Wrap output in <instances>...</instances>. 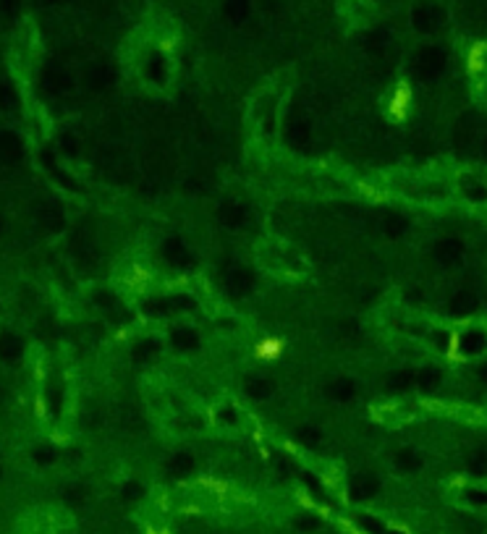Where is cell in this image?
Segmentation results:
<instances>
[{
  "mask_svg": "<svg viewBox=\"0 0 487 534\" xmlns=\"http://www.w3.org/2000/svg\"><path fill=\"white\" fill-rule=\"evenodd\" d=\"M414 69H417V76L422 81H432L438 79L440 74L446 71V55H443V50L438 48H422L417 55V63H414Z\"/></svg>",
  "mask_w": 487,
  "mask_h": 534,
  "instance_id": "1",
  "label": "cell"
},
{
  "mask_svg": "<svg viewBox=\"0 0 487 534\" xmlns=\"http://www.w3.org/2000/svg\"><path fill=\"white\" fill-rule=\"evenodd\" d=\"M435 259L443 267H461L467 262V247L458 238H443L435 244Z\"/></svg>",
  "mask_w": 487,
  "mask_h": 534,
  "instance_id": "2",
  "label": "cell"
},
{
  "mask_svg": "<svg viewBox=\"0 0 487 534\" xmlns=\"http://www.w3.org/2000/svg\"><path fill=\"white\" fill-rule=\"evenodd\" d=\"M446 309L451 312L453 317H467V315H474L479 309V296L472 291V288H461L458 294L448 299Z\"/></svg>",
  "mask_w": 487,
  "mask_h": 534,
  "instance_id": "3",
  "label": "cell"
},
{
  "mask_svg": "<svg viewBox=\"0 0 487 534\" xmlns=\"http://www.w3.org/2000/svg\"><path fill=\"white\" fill-rule=\"evenodd\" d=\"M84 81H87V87L92 92H105L113 84V69H110L108 63H102V60H95L84 71Z\"/></svg>",
  "mask_w": 487,
  "mask_h": 534,
  "instance_id": "4",
  "label": "cell"
},
{
  "mask_svg": "<svg viewBox=\"0 0 487 534\" xmlns=\"http://www.w3.org/2000/svg\"><path fill=\"white\" fill-rule=\"evenodd\" d=\"M37 226L45 233H60L66 228V215L58 205H42V207H37Z\"/></svg>",
  "mask_w": 487,
  "mask_h": 534,
  "instance_id": "5",
  "label": "cell"
},
{
  "mask_svg": "<svg viewBox=\"0 0 487 534\" xmlns=\"http://www.w3.org/2000/svg\"><path fill=\"white\" fill-rule=\"evenodd\" d=\"M21 356H24V341H21V336H16L13 330H3L0 333V359L6 364H16Z\"/></svg>",
  "mask_w": 487,
  "mask_h": 534,
  "instance_id": "6",
  "label": "cell"
},
{
  "mask_svg": "<svg viewBox=\"0 0 487 534\" xmlns=\"http://www.w3.org/2000/svg\"><path fill=\"white\" fill-rule=\"evenodd\" d=\"M226 288L231 291V296H249L254 291V275L247 267H236L226 280Z\"/></svg>",
  "mask_w": 487,
  "mask_h": 534,
  "instance_id": "7",
  "label": "cell"
},
{
  "mask_svg": "<svg viewBox=\"0 0 487 534\" xmlns=\"http://www.w3.org/2000/svg\"><path fill=\"white\" fill-rule=\"evenodd\" d=\"M378 490H380V482L375 479V477L359 474V477H354V479H351V485H348V498H351V500H357V503H362V500L372 498Z\"/></svg>",
  "mask_w": 487,
  "mask_h": 534,
  "instance_id": "8",
  "label": "cell"
},
{
  "mask_svg": "<svg viewBox=\"0 0 487 534\" xmlns=\"http://www.w3.org/2000/svg\"><path fill=\"white\" fill-rule=\"evenodd\" d=\"M218 220L223 223L226 228H241L247 223V207L241 205V202H223L218 207Z\"/></svg>",
  "mask_w": 487,
  "mask_h": 534,
  "instance_id": "9",
  "label": "cell"
},
{
  "mask_svg": "<svg viewBox=\"0 0 487 534\" xmlns=\"http://www.w3.org/2000/svg\"><path fill=\"white\" fill-rule=\"evenodd\" d=\"M42 84H45V92H48V95H55V97L71 92V87H74L71 76L66 74V71H60V69H48L45 71V79H42Z\"/></svg>",
  "mask_w": 487,
  "mask_h": 534,
  "instance_id": "10",
  "label": "cell"
},
{
  "mask_svg": "<svg viewBox=\"0 0 487 534\" xmlns=\"http://www.w3.org/2000/svg\"><path fill=\"white\" fill-rule=\"evenodd\" d=\"M170 346L176 351H194L199 348V333L189 325H181L170 330Z\"/></svg>",
  "mask_w": 487,
  "mask_h": 534,
  "instance_id": "11",
  "label": "cell"
},
{
  "mask_svg": "<svg viewBox=\"0 0 487 534\" xmlns=\"http://www.w3.org/2000/svg\"><path fill=\"white\" fill-rule=\"evenodd\" d=\"M24 155V144L13 131H0V160L6 163H19Z\"/></svg>",
  "mask_w": 487,
  "mask_h": 534,
  "instance_id": "12",
  "label": "cell"
},
{
  "mask_svg": "<svg viewBox=\"0 0 487 534\" xmlns=\"http://www.w3.org/2000/svg\"><path fill=\"white\" fill-rule=\"evenodd\" d=\"M487 348V333L485 330H469V333H461L458 336V351L461 354H479Z\"/></svg>",
  "mask_w": 487,
  "mask_h": 534,
  "instance_id": "13",
  "label": "cell"
},
{
  "mask_svg": "<svg viewBox=\"0 0 487 534\" xmlns=\"http://www.w3.org/2000/svg\"><path fill=\"white\" fill-rule=\"evenodd\" d=\"M309 137H312V126H309L307 118H301V116H294V118L286 123V139H289L291 144H307Z\"/></svg>",
  "mask_w": 487,
  "mask_h": 534,
  "instance_id": "14",
  "label": "cell"
},
{
  "mask_svg": "<svg viewBox=\"0 0 487 534\" xmlns=\"http://www.w3.org/2000/svg\"><path fill=\"white\" fill-rule=\"evenodd\" d=\"M244 393H247L252 401H268L273 396V383L268 377H249L244 383Z\"/></svg>",
  "mask_w": 487,
  "mask_h": 534,
  "instance_id": "15",
  "label": "cell"
},
{
  "mask_svg": "<svg viewBox=\"0 0 487 534\" xmlns=\"http://www.w3.org/2000/svg\"><path fill=\"white\" fill-rule=\"evenodd\" d=\"M163 254L168 257V262H173V265H189L191 257H189V249L184 247V241L181 238H168L165 241V247H163Z\"/></svg>",
  "mask_w": 487,
  "mask_h": 534,
  "instance_id": "16",
  "label": "cell"
},
{
  "mask_svg": "<svg viewBox=\"0 0 487 534\" xmlns=\"http://www.w3.org/2000/svg\"><path fill=\"white\" fill-rule=\"evenodd\" d=\"M417 383L425 393H432V390H438L443 385V372L438 367H425L422 372H417Z\"/></svg>",
  "mask_w": 487,
  "mask_h": 534,
  "instance_id": "17",
  "label": "cell"
},
{
  "mask_svg": "<svg viewBox=\"0 0 487 534\" xmlns=\"http://www.w3.org/2000/svg\"><path fill=\"white\" fill-rule=\"evenodd\" d=\"M328 393H330V398H336V401H351L354 393H357V385H354L351 377H338V380L330 383Z\"/></svg>",
  "mask_w": 487,
  "mask_h": 534,
  "instance_id": "18",
  "label": "cell"
},
{
  "mask_svg": "<svg viewBox=\"0 0 487 534\" xmlns=\"http://www.w3.org/2000/svg\"><path fill=\"white\" fill-rule=\"evenodd\" d=\"M168 472L173 477H186L194 472V456L191 453H176L170 456L168 461Z\"/></svg>",
  "mask_w": 487,
  "mask_h": 534,
  "instance_id": "19",
  "label": "cell"
},
{
  "mask_svg": "<svg viewBox=\"0 0 487 534\" xmlns=\"http://www.w3.org/2000/svg\"><path fill=\"white\" fill-rule=\"evenodd\" d=\"M383 228L390 238H401L409 231V220L398 212H385V220H383Z\"/></svg>",
  "mask_w": 487,
  "mask_h": 534,
  "instance_id": "20",
  "label": "cell"
},
{
  "mask_svg": "<svg viewBox=\"0 0 487 534\" xmlns=\"http://www.w3.org/2000/svg\"><path fill=\"white\" fill-rule=\"evenodd\" d=\"M414 383H417V375L409 372V369H398V372H393V375L385 380V385H388L390 390H396V393H404V390L411 388Z\"/></svg>",
  "mask_w": 487,
  "mask_h": 534,
  "instance_id": "21",
  "label": "cell"
},
{
  "mask_svg": "<svg viewBox=\"0 0 487 534\" xmlns=\"http://www.w3.org/2000/svg\"><path fill=\"white\" fill-rule=\"evenodd\" d=\"M411 24H414V29L417 32H430L435 27V16H432V8L430 6H419L414 11V16H411Z\"/></svg>",
  "mask_w": 487,
  "mask_h": 534,
  "instance_id": "22",
  "label": "cell"
},
{
  "mask_svg": "<svg viewBox=\"0 0 487 534\" xmlns=\"http://www.w3.org/2000/svg\"><path fill=\"white\" fill-rule=\"evenodd\" d=\"M223 11L231 21H244L249 16V3L247 0H226Z\"/></svg>",
  "mask_w": 487,
  "mask_h": 534,
  "instance_id": "23",
  "label": "cell"
},
{
  "mask_svg": "<svg viewBox=\"0 0 487 534\" xmlns=\"http://www.w3.org/2000/svg\"><path fill=\"white\" fill-rule=\"evenodd\" d=\"M467 469L472 474H487V451H474L467 456Z\"/></svg>",
  "mask_w": 487,
  "mask_h": 534,
  "instance_id": "24",
  "label": "cell"
},
{
  "mask_svg": "<svg viewBox=\"0 0 487 534\" xmlns=\"http://www.w3.org/2000/svg\"><path fill=\"white\" fill-rule=\"evenodd\" d=\"M396 464H398V469H404V472H414V469H419L422 466V458H419L414 451H398V456H396Z\"/></svg>",
  "mask_w": 487,
  "mask_h": 534,
  "instance_id": "25",
  "label": "cell"
},
{
  "mask_svg": "<svg viewBox=\"0 0 487 534\" xmlns=\"http://www.w3.org/2000/svg\"><path fill=\"white\" fill-rule=\"evenodd\" d=\"M296 437H299V443L301 445H307V448H317L320 443H322V432L320 430H315V427H299V432H296Z\"/></svg>",
  "mask_w": 487,
  "mask_h": 534,
  "instance_id": "26",
  "label": "cell"
},
{
  "mask_svg": "<svg viewBox=\"0 0 487 534\" xmlns=\"http://www.w3.org/2000/svg\"><path fill=\"white\" fill-rule=\"evenodd\" d=\"M147 76L152 81L165 79V60H163V55H152V58L147 60Z\"/></svg>",
  "mask_w": 487,
  "mask_h": 534,
  "instance_id": "27",
  "label": "cell"
},
{
  "mask_svg": "<svg viewBox=\"0 0 487 534\" xmlns=\"http://www.w3.org/2000/svg\"><path fill=\"white\" fill-rule=\"evenodd\" d=\"M16 92H13V87L11 84H6V81H0V110H13L16 108Z\"/></svg>",
  "mask_w": 487,
  "mask_h": 534,
  "instance_id": "28",
  "label": "cell"
},
{
  "mask_svg": "<svg viewBox=\"0 0 487 534\" xmlns=\"http://www.w3.org/2000/svg\"><path fill=\"white\" fill-rule=\"evenodd\" d=\"M359 526L367 534H385V524L378 521L375 516H359Z\"/></svg>",
  "mask_w": 487,
  "mask_h": 534,
  "instance_id": "29",
  "label": "cell"
},
{
  "mask_svg": "<svg viewBox=\"0 0 487 534\" xmlns=\"http://www.w3.org/2000/svg\"><path fill=\"white\" fill-rule=\"evenodd\" d=\"M464 191H467V197L472 199V202H485L487 199V189L482 186L479 181H467Z\"/></svg>",
  "mask_w": 487,
  "mask_h": 534,
  "instance_id": "30",
  "label": "cell"
},
{
  "mask_svg": "<svg viewBox=\"0 0 487 534\" xmlns=\"http://www.w3.org/2000/svg\"><path fill=\"white\" fill-rule=\"evenodd\" d=\"M142 495H144V487H142L139 482H126L123 490H121V498H126V500H137Z\"/></svg>",
  "mask_w": 487,
  "mask_h": 534,
  "instance_id": "31",
  "label": "cell"
},
{
  "mask_svg": "<svg viewBox=\"0 0 487 534\" xmlns=\"http://www.w3.org/2000/svg\"><path fill=\"white\" fill-rule=\"evenodd\" d=\"M53 458H55V451H53V448H37V451H34V461H37V464H50Z\"/></svg>",
  "mask_w": 487,
  "mask_h": 534,
  "instance_id": "32",
  "label": "cell"
},
{
  "mask_svg": "<svg viewBox=\"0 0 487 534\" xmlns=\"http://www.w3.org/2000/svg\"><path fill=\"white\" fill-rule=\"evenodd\" d=\"M467 500L474 505H487V493H482V490H469Z\"/></svg>",
  "mask_w": 487,
  "mask_h": 534,
  "instance_id": "33",
  "label": "cell"
},
{
  "mask_svg": "<svg viewBox=\"0 0 487 534\" xmlns=\"http://www.w3.org/2000/svg\"><path fill=\"white\" fill-rule=\"evenodd\" d=\"M296 526H301V529L312 532V529H317V526H320V521H317V519H312V516H301V519H296Z\"/></svg>",
  "mask_w": 487,
  "mask_h": 534,
  "instance_id": "34",
  "label": "cell"
},
{
  "mask_svg": "<svg viewBox=\"0 0 487 534\" xmlns=\"http://www.w3.org/2000/svg\"><path fill=\"white\" fill-rule=\"evenodd\" d=\"M155 351H158V343H152V341H144V343L137 346V356H149L155 354Z\"/></svg>",
  "mask_w": 487,
  "mask_h": 534,
  "instance_id": "35",
  "label": "cell"
},
{
  "mask_svg": "<svg viewBox=\"0 0 487 534\" xmlns=\"http://www.w3.org/2000/svg\"><path fill=\"white\" fill-rule=\"evenodd\" d=\"M63 149H66L69 155H76V139L66 134V137H63Z\"/></svg>",
  "mask_w": 487,
  "mask_h": 534,
  "instance_id": "36",
  "label": "cell"
},
{
  "mask_svg": "<svg viewBox=\"0 0 487 534\" xmlns=\"http://www.w3.org/2000/svg\"><path fill=\"white\" fill-rule=\"evenodd\" d=\"M66 498H69V503H81V500H84V493H81L79 487H74V490L66 493Z\"/></svg>",
  "mask_w": 487,
  "mask_h": 534,
  "instance_id": "37",
  "label": "cell"
},
{
  "mask_svg": "<svg viewBox=\"0 0 487 534\" xmlns=\"http://www.w3.org/2000/svg\"><path fill=\"white\" fill-rule=\"evenodd\" d=\"M477 372H479V377H482V380H487V362H485V364H479Z\"/></svg>",
  "mask_w": 487,
  "mask_h": 534,
  "instance_id": "38",
  "label": "cell"
},
{
  "mask_svg": "<svg viewBox=\"0 0 487 534\" xmlns=\"http://www.w3.org/2000/svg\"><path fill=\"white\" fill-rule=\"evenodd\" d=\"M385 534H401V532H388V529H385Z\"/></svg>",
  "mask_w": 487,
  "mask_h": 534,
  "instance_id": "39",
  "label": "cell"
},
{
  "mask_svg": "<svg viewBox=\"0 0 487 534\" xmlns=\"http://www.w3.org/2000/svg\"><path fill=\"white\" fill-rule=\"evenodd\" d=\"M485 155H487V139H485Z\"/></svg>",
  "mask_w": 487,
  "mask_h": 534,
  "instance_id": "40",
  "label": "cell"
}]
</instances>
